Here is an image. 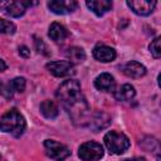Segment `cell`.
<instances>
[{
	"mask_svg": "<svg viewBox=\"0 0 161 161\" xmlns=\"http://www.w3.org/2000/svg\"><path fill=\"white\" fill-rule=\"evenodd\" d=\"M57 98L62 102L70 119L77 126H88L91 117L89 106L80 92V84L75 79L65 80L57 91Z\"/></svg>",
	"mask_w": 161,
	"mask_h": 161,
	"instance_id": "1",
	"label": "cell"
},
{
	"mask_svg": "<svg viewBox=\"0 0 161 161\" xmlns=\"http://www.w3.org/2000/svg\"><path fill=\"white\" fill-rule=\"evenodd\" d=\"M47 69L54 75V77H70L75 73L74 65L69 63L68 60H57L50 62L47 64Z\"/></svg>",
	"mask_w": 161,
	"mask_h": 161,
	"instance_id": "7",
	"label": "cell"
},
{
	"mask_svg": "<svg viewBox=\"0 0 161 161\" xmlns=\"http://www.w3.org/2000/svg\"><path fill=\"white\" fill-rule=\"evenodd\" d=\"M0 93L4 94L5 97H10V94H9V92H8V87L4 86L1 82H0Z\"/></svg>",
	"mask_w": 161,
	"mask_h": 161,
	"instance_id": "24",
	"label": "cell"
},
{
	"mask_svg": "<svg viewBox=\"0 0 161 161\" xmlns=\"http://www.w3.org/2000/svg\"><path fill=\"white\" fill-rule=\"evenodd\" d=\"M156 5H157L156 1H145V0H131V1H127V6L135 14L141 15V16L150 15L155 10Z\"/></svg>",
	"mask_w": 161,
	"mask_h": 161,
	"instance_id": "9",
	"label": "cell"
},
{
	"mask_svg": "<svg viewBox=\"0 0 161 161\" xmlns=\"http://www.w3.org/2000/svg\"><path fill=\"white\" fill-rule=\"evenodd\" d=\"M25 118L16 108L9 109L0 118V130L5 133L13 135L14 137L21 136L25 130Z\"/></svg>",
	"mask_w": 161,
	"mask_h": 161,
	"instance_id": "2",
	"label": "cell"
},
{
	"mask_svg": "<svg viewBox=\"0 0 161 161\" xmlns=\"http://www.w3.org/2000/svg\"><path fill=\"white\" fill-rule=\"evenodd\" d=\"M16 30V26L14 23L5 20V19H0V33L1 34H6V35H11L14 34Z\"/></svg>",
	"mask_w": 161,
	"mask_h": 161,
	"instance_id": "20",
	"label": "cell"
},
{
	"mask_svg": "<svg viewBox=\"0 0 161 161\" xmlns=\"http://www.w3.org/2000/svg\"><path fill=\"white\" fill-rule=\"evenodd\" d=\"M6 69V63L0 58V72H4Z\"/></svg>",
	"mask_w": 161,
	"mask_h": 161,
	"instance_id": "25",
	"label": "cell"
},
{
	"mask_svg": "<svg viewBox=\"0 0 161 161\" xmlns=\"http://www.w3.org/2000/svg\"><path fill=\"white\" fill-rule=\"evenodd\" d=\"M86 5L98 16L104 15L112 9V1H108V0H91V1H87Z\"/></svg>",
	"mask_w": 161,
	"mask_h": 161,
	"instance_id": "14",
	"label": "cell"
},
{
	"mask_svg": "<svg viewBox=\"0 0 161 161\" xmlns=\"http://www.w3.org/2000/svg\"><path fill=\"white\" fill-rule=\"evenodd\" d=\"M114 78L109 73H101L94 79V87L102 92H112L114 89Z\"/></svg>",
	"mask_w": 161,
	"mask_h": 161,
	"instance_id": "12",
	"label": "cell"
},
{
	"mask_svg": "<svg viewBox=\"0 0 161 161\" xmlns=\"http://www.w3.org/2000/svg\"><path fill=\"white\" fill-rule=\"evenodd\" d=\"M19 54H20L21 57H24V58H28V57H30V50H29L28 47L23 45V47L19 48Z\"/></svg>",
	"mask_w": 161,
	"mask_h": 161,
	"instance_id": "23",
	"label": "cell"
},
{
	"mask_svg": "<svg viewBox=\"0 0 161 161\" xmlns=\"http://www.w3.org/2000/svg\"><path fill=\"white\" fill-rule=\"evenodd\" d=\"M44 148H45V153L55 161H63L70 155V151L65 145L59 143L54 140H45Z\"/></svg>",
	"mask_w": 161,
	"mask_h": 161,
	"instance_id": "6",
	"label": "cell"
},
{
	"mask_svg": "<svg viewBox=\"0 0 161 161\" xmlns=\"http://www.w3.org/2000/svg\"><path fill=\"white\" fill-rule=\"evenodd\" d=\"M103 147L94 141L82 143L78 150V156L83 161H97L103 157Z\"/></svg>",
	"mask_w": 161,
	"mask_h": 161,
	"instance_id": "4",
	"label": "cell"
},
{
	"mask_svg": "<svg viewBox=\"0 0 161 161\" xmlns=\"http://www.w3.org/2000/svg\"><path fill=\"white\" fill-rule=\"evenodd\" d=\"M40 112L45 118H50V119L55 118L59 113L57 103L54 101H50V99H45L40 103Z\"/></svg>",
	"mask_w": 161,
	"mask_h": 161,
	"instance_id": "17",
	"label": "cell"
},
{
	"mask_svg": "<svg viewBox=\"0 0 161 161\" xmlns=\"http://www.w3.org/2000/svg\"><path fill=\"white\" fill-rule=\"evenodd\" d=\"M111 123V117L104 112H96L91 114L88 121V127L93 130V132H98L106 128Z\"/></svg>",
	"mask_w": 161,
	"mask_h": 161,
	"instance_id": "10",
	"label": "cell"
},
{
	"mask_svg": "<svg viewBox=\"0 0 161 161\" xmlns=\"http://www.w3.org/2000/svg\"><path fill=\"white\" fill-rule=\"evenodd\" d=\"M67 58L68 62L72 64H79L82 62H84L86 59V53L82 48L79 47H72L67 50Z\"/></svg>",
	"mask_w": 161,
	"mask_h": 161,
	"instance_id": "18",
	"label": "cell"
},
{
	"mask_svg": "<svg viewBox=\"0 0 161 161\" xmlns=\"http://www.w3.org/2000/svg\"><path fill=\"white\" fill-rule=\"evenodd\" d=\"M93 57L99 62L108 63L116 58V50L107 45H97L93 49Z\"/></svg>",
	"mask_w": 161,
	"mask_h": 161,
	"instance_id": "13",
	"label": "cell"
},
{
	"mask_svg": "<svg viewBox=\"0 0 161 161\" xmlns=\"http://www.w3.org/2000/svg\"><path fill=\"white\" fill-rule=\"evenodd\" d=\"M77 6H78V3L74 0H50V1H48V8L50 9V11L59 14V15L73 13L77 9Z\"/></svg>",
	"mask_w": 161,
	"mask_h": 161,
	"instance_id": "8",
	"label": "cell"
},
{
	"mask_svg": "<svg viewBox=\"0 0 161 161\" xmlns=\"http://www.w3.org/2000/svg\"><path fill=\"white\" fill-rule=\"evenodd\" d=\"M36 5V3H30V1H15V0H3L0 1V10L11 16V18H20L24 15L25 10L28 6Z\"/></svg>",
	"mask_w": 161,
	"mask_h": 161,
	"instance_id": "5",
	"label": "cell"
},
{
	"mask_svg": "<svg viewBox=\"0 0 161 161\" xmlns=\"http://www.w3.org/2000/svg\"><path fill=\"white\" fill-rule=\"evenodd\" d=\"M122 72L130 78H141L146 74V67L136 60H130L121 67Z\"/></svg>",
	"mask_w": 161,
	"mask_h": 161,
	"instance_id": "11",
	"label": "cell"
},
{
	"mask_svg": "<svg viewBox=\"0 0 161 161\" xmlns=\"http://www.w3.org/2000/svg\"><path fill=\"white\" fill-rule=\"evenodd\" d=\"M135 96H136L135 87L131 86V84H127V83L122 84L117 91H114V98L117 101H122V102L131 101Z\"/></svg>",
	"mask_w": 161,
	"mask_h": 161,
	"instance_id": "16",
	"label": "cell"
},
{
	"mask_svg": "<svg viewBox=\"0 0 161 161\" xmlns=\"http://www.w3.org/2000/svg\"><path fill=\"white\" fill-rule=\"evenodd\" d=\"M125 161H146L145 157H133V158H127Z\"/></svg>",
	"mask_w": 161,
	"mask_h": 161,
	"instance_id": "26",
	"label": "cell"
},
{
	"mask_svg": "<svg viewBox=\"0 0 161 161\" xmlns=\"http://www.w3.org/2000/svg\"><path fill=\"white\" fill-rule=\"evenodd\" d=\"M25 86H26V80H25V78H23V77L14 78L13 80H10V82L6 84L8 92H9L10 97H11V94L15 93V92H16V93L23 92V91L25 89Z\"/></svg>",
	"mask_w": 161,
	"mask_h": 161,
	"instance_id": "19",
	"label": "cell"
},
{
	"mask_svg": "<svg viewBox=\"0 0 161 161\" xmlns=\"http://www.w3.org/2000/svg\"><path fill=\"white\" fill-rule=\"evenodd\" d=\"M35 47H36V50L44 55H49V52H48V48L47 45L44 44V42L42 39H35Z\"/></svg>",
	"mask_w": 161,
	"mask_h": 161,
	"instance_id": "22",
	"label": "cell"
},
{
	"mask_svg": "<svg viewBox=\"0 0 161 161\" xmlns=\"http://www.w3.org/2000/svg\"><path fill=\"white\" fill-rule=\"evenodd\" d=\"M150 52H151V54H152V57L153 58H160L161 57V48H160V36H156L152 42H151V44H150Z\"/></svg>",
	"mask_w": 161,
	"mask_h": 161,
	"instance_id": "21",
	"label": "cell"
},
{
	"mask_svg": "<svg viewBox=\"0 0 161 161\" xmlns=\"http://www.w3.org/2000/svg\"><path fill=\"white\" fill-rule=\"evenodd\" d=\"M49 38L55 43H63L68 36V30L59 23H53L48 31Z\"/></svg>",
	"mask_w": 161,
	"mask_h": 161,
	"instance_id": "15",
	"label": "cell"
},
{
	"mask_svg": "<svg viewBox=\"0 0 161 161\" xmlns=\"http://www.w3.org/2000/svg\"><path fill=\"white\" fill-rule=\"evenodd\" d=\"M104 145L107 150L113 153V155H121L123 153L128 147H130V140L126 135L116 132V131H109L104 135Z\"/></svg>",
	"mask_w": 161,
	"mask_h": 161,
	"instance_id": "3",
	"label": "cell"
}]
</instances>
